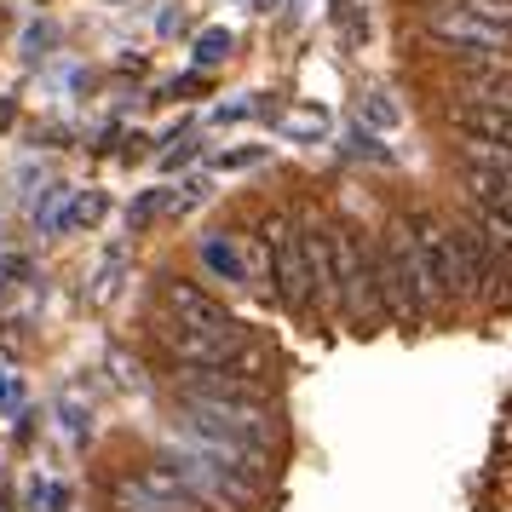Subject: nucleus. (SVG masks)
<instances>
[{
	"label": "nucleus",
	"mask_w": 512,
	"mask_h": 512,
	"mask_svg": "<svg viewBox=\"0 0 512 512\" xmlns=\"http://www.w3.org/2000/svg\"><path fill=\"white\" fill-rule=\"evenodd\" d=\"M374 265H380V300H386V317H397V323H432L438 311H449L438 265H432V254L420 248V236L409 231V219H397L392 231L380 236Z\"/></svg>",
	"instance_id": "1"
},
{
	"label": "nucleus",
	"mask_w": 512,
	"mask_h": 512,
	"mask_svg": "<svg viewBox=\"0 0 512 512\" xmlns=\"http://www.w3.org/2000/svg\"><path fill=\"white\" fill-rule=\"evenodd\" d=\"M179 426L242 443V449H259V455H271L282 438L277 415H271V397H231V392H179Z\"/></svg>",
	"instance_id": "2"
},
{
	"label": "nucleus",
	"mask_w": 512,
	"mask_h": 512,
	"mask_svg": "<svg viewBox=\"0 0 512 512\" xmlns=\"http://www.w3.org/2000/svg\"><path fill=\"white\" fill-rule=\"evenodd\" d=\"M328 248H334V300H340V317L357 328H369L386 317V300H380V265L363 248V236L328 219Z\"/></svg>",
	"instance_id": "3"
},
{
	"label": "nucleus",
	"mask_w": 512,
	"mask_h": 512,
	"mask_svg": "<svg viewBox=\"0 0 512 512\" xmlns=\"http://www.w3.org/2000/svg\"><path fill=\"white\" fill-rule=\"evenodd\" d=\"M259 254L271 265V282H277V300L300 317H317L311 305V271H305V231L288 208L259 213Z\"/></svg>",
	"instance_id": "4"
},
{
	"label": "nucleus",
	"mask_w": 512,
	"mask_h": 512,
	"mask_svg": "<svg viewBox=\"0 0 512 512\" xmlns=\"http://www.w3.org/2000/svg\"><path fill=\"white\" fill-rule=\"evenodd\" d=\"M110 512H202V501L179 484V472L167 461L156 466H133L110 478Z\"/></svg>",
	"instance_id": "5"
},
{
	"label": "nucleus",
	"mask_w": 512,
	"mask_h": 512,
	"mask_svg": "<svg viewBox=\"0 0 512 512\" xmlns=\"http://www.w3.org/2000/svg\"><path fill=\"white\" fill-rule=\"evenodd\" d=\"M167 466L179 472V484L202 501V512H248L259 501V489L248 484V478H236V472H225V466H213L208 455H196V449H173L167 455Z\"/></svg>",
	"instance_id": "6"
},
{
	"label": "nucleus",
	"mask_w": 512,
	"mask_h": 512,
	"mask_svg": "<svg viewBox=\"0 0 512 512\" xmlns=\"http://www.w3.org/2000/svg\"><path fill=\"white\" fill-rule=\"evenodd\" d=\"M156 340H162V351L179 369H225V363H236L248 351V334L236 323L231 328H185V323H173V317H162Z\"/></svg>",
	"instance_id": "7"
},
{
	"label": "nucleus",
	"mask_w": 512,
	"mask_h": 512,
	"mask_svg": "<svg viewBox=\"0 0 512 512\" xmlns=\"http://www.w3.org/2000/svg\"><path fill=\"white\" fill-rule=\"evenodd\" d=\"M420 35H432L443 52H512V29H495L472 12H455V6H426Z\"/></svg>",
	"instance_id": "8"
},
{
	"label": "nucleus",
	"mask_w": 512,
	"mask_h": 512,
	"mask_svg": "<svg viewBox=\"0 0 512 512\" xmlns=\"http://www.w3.org/2000/svg\"><path fill=\"white\" fill-rule=\"evenodd\" d=\"M162 317H173V323H185V328H231L236 323L231 311L190 277H162Z\"/></svg>",
	"instance_id": "9"
},
{
	"label": "nucleus",
	"mask_w": 512,
	"mask_h": 512,
	"mask_svg": "<svg viewBox=\"0 0 512 512\" xmlns=\"http://www.w3.org/2000/svg\"><path fill=\"white\" fill-rule=\"evenodd\" d=\"M443 121L455 139H484V144H512V110H484V104H461L443 98Z\"/></svg>",
	"instance_id": "10"
},
{
	"label": "nucleus",
	"mask_w": 512,
	"mask_h": 512,
	"mask_svg": "<svg viewBox=\"0 0 512 512\" xmlns=\"http://www.w3.org/2000/svg\"><path fill=\"white\" fill-rule=\"evenodd\" d=\"M196 259H202V271H213L225 282H242V288L254 282V248H242L236 236H202Z\"/></svg>",
	"instance_id": "11"
},
{
	"label": "nucleus",
	"mask_w": 512,
	"mask_h": 512,
	"mask_svg": "<svg viewBox=\"0 0 512 512\" xmlns=\"http://www.w3.org/2000/svg\"><path fill=\"white\" fill-rule=\"evenodd\" d=\"M472 225H478V236L489 242V254L501 259V271L512 277V219H507V213H489V208H478V202H472Z\"/></svg>",
	"instance_id": "12"
},
{
	"label": "nucleus",
	"mask_w": 512,
	"mask_h": 512,
	"mask_svg": "<svg viewBox=\"0 0 512 512\" xmlns=\"http://www.w3.org/2000/svg\"><path fill=\"white\" fill-rule=\"evenodd\" d=\"M461 167H484V173H512V144H484V139H455Z\"/></svg>",
	"instance_id": "13"
},
{
	"label": "nucleus",
	"mask_w": 512,
	"mask_h": 512,
	"mask_svg": "<svg viewBox=\"0 0 512 512\" xmlns=\"http://www.w3.org/2000/svg\"><path fill=\"white\" fill-rule=\"evenodd\" d=\"M104 208H110V202H104L98 190H81V196H75V202L58 213L52 225H58V231H87V225H98V219H104Z\"/></svg>",
	"instance_id": "14"
},
{
	"label": "nucleus",
	"mask_w": 512,
	"mask_h": 512,
	"mask_svg": "<svg viewBox=\"0 0 512 512\" xmlns=\"http://www.w3.org/2000/svg\"><path fill=\"white\" fill-rule=\"evenodd\" d=\"M432 6H455V12H472L495 29H512V0H432Z\"/></svg>",
	"instance_id": "15"
},
{
	"label": "nucleus",
	"mask_w": 512,
	"mask_h": 512,
	"mask_svg": "<svg viewBox=\"0 0 512 512\" xmlns=\"http://www.w3.org/2000/svg\"><path fill=\"white\" fill-rule=\"evenodd\" d=\"M282 133H288V139H323L328 116L323 110H294V116H282Z\"/></svg>",
	"instance_id": "16"
},
{
	"label": "nucleus",
	"mask_w": 512,
	"mask_h": 512,
	"mask_svg": "<svg viewBox=\"0 0 512 512\" xmlns=\"http://www.w3.org/2000/svg\"><path fill=\"white\" fill-rule=\"evenodd\" d=\"M225 58H231V29H208V35L196 41V64L213 70V64H225Z\"/></svg>",
	"instance_id": "17"
},
{
	"label": "nucleus",
	"mask_w": 512,
	"mask_h": 512,
	"mask_svg": "<svg viewBox=\"0 0 512 512\" xmlns=\"http://www.w3.org/2000/svg\"><path fill=\"white\" fill-rule=\"evenodd\" d=\"M167 208H173V196H167V190H150V196H139V202H133V213H127V219H133V231H144V225H150L156 213H167Z\"/></svg>",
	"instance_id": "18"
},
{
	"label": "nucleus",
	"mask_w": 512,
	"mask_h": 512,
	"mask_svg": "<svg viewBox=\"0 0 512 512\" xmlns=\"http://www.w3.org/2000/svg\"><path fill=\"white\" fill-rule=\"evenodd\" d=\"M363 121H369V127H397L392 93H369V104H363Z\"/></svg>",
	"instance_id": "19"
},
{
	"label": "nucleus",
	"mask_w": 512,
	"mask_h": 512,
	"mask_svg": "<svg viewBox=\"0 0 512 512\" xmlns=\"http://www.w3.org/2000/svg\"><path fill=\"white\" fill-rule=\"evenodd\" d=\"M64 501H70V489H58V484L29 489V512H64Z\"/></svg>",
	"instance_id": "20"
},
{
	"label": "nucleus",
	"mask_w": 512,
	"mask_h": 512,
	"mask_svg": "<svg viewBox=\"0 0 512 512\" xmlns=\"http://www.w3.org/2000/svg\"><path fill=\"white\" fill-rule=\"evenodd\" d=\"M259 110H265L259 98H248V104H225V110H219V121H242V116H259Z\"/></svg>",
	"instance_id": "21"
},
{
	"label": "nucleus",
	"mask_w": 512,
	"mask_h": 512,
	"mask_svg": "<svg viewBox=\"0 0 512 512\" xmlns=\"http://www.w3.org/2000/svg\"><path fill=\"white\" fill-rule=\"evenodd\" d=\"M254 162H265V150H259V144H248V150H231V156H225V167H254Z\"/></svg>",
	"instance_id": "22"
},
{
	"label": "nucleus",
	"mask_w": 512,
	"mask_h": 512,
	"mask_svg": "<svg viewBox=\"0 0 512 512\" xmlns=\"http://www.w3.org/2000/svg\"><path fill=\"white\" fill-rule=\"evenodd\" d=\"M190 156H196V139L185 133V144H179V150H167V156H162V167H179V162H190Z\"/></svg>",
	"instance_id": "23"
},
{
	"label": "nucleus",
	"mask_w": 512,
	"mask_h": 512,
	"mask_svg": "<svg viewBox=\"0 0 512 512\" xmlns=\"http://www.w3.org/2000/svg\"><path fill=\"white\" fill-rule=\"evenodd\" d=\"M29 265L24 259H0V288H12V277H24Z\"/></svg>",
	"instance_id": "24"
}]
</instances>
